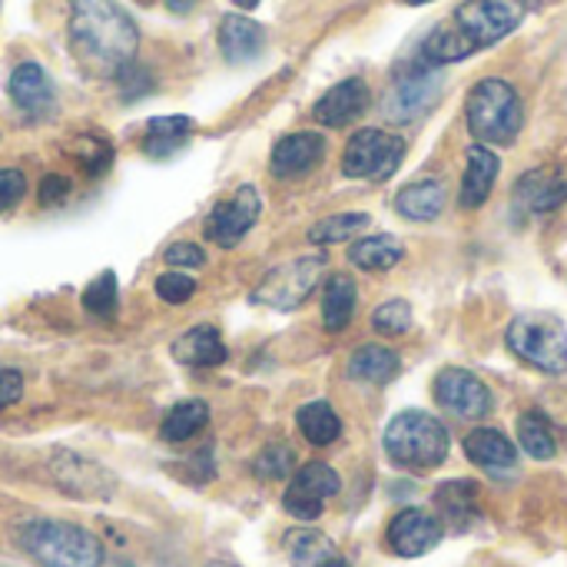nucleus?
Returning <instances> with one entry per match:
<instances>
[{
    "label": "nucleus",
    "mask_w": 567,
    "mask_h": 567,
    "mask_svg": "<svg viewBox=\"0 0 567 567\" xmlns=\"http://www.w3.org/2000/svg\"><path fill=\"white\" fill-rule=\"evenodd\" d=\"M53 475H56V485L73 498H110L113 495V478L86 458L60 455L53 462Z\"/></svg>",
    "instance_id": "nucleus-17"
},
{
    "label": "nucleus",
    "mask_w": 567,
    "mask_h": 567,
    "mask_svg": "<svg viewBox=\"0 0 567 567\" xmlns=\"http://www.w3.org/2000/svg\"><path fill=\"white\" fill-rule=\"evenodd\" d=\"M27 193V176L20 169H0V213L13 209Z\"/></svg>",
    "instance_id": "nucleus-39"
},
{
    "label": "nucleus",
    "mask_w": 567,
    "mask_h": 567,
    "mask_svg": "<svg viewBox=\"0 0 567 567\" xmlns=\"http://www.w3.org/2000/svg\"><path fill=\"white\" fill-rule=\"evenodd\" d=\"M405 156V140L385 130H359L346 153H342V173L352 179H389Z\"/></svg>",
    "instance_id": "nucleus-7"
},
{
    "label": "nucleus",
    "mask_w": 567,
    "mask_h": 567,
    "mask_svg": "<svg viewBox=\"0 0 567 567\" xmlns=\"http://www.w3.org/2000/svg\"><path fill=\"white\" fill-rule=\"evenodd\" d=\"M20 395H23V379H20V372L0 369V412L10 409V405H17Z\"/></svg>",
    "instance_id": "nucleus-42"
},
{
    "label": "nucleus",
    "mask_w": 567,
    "mask_h": 567,
    "mask_svg": "<svg viewBox=\"0 0 567 567\" xmlns=\"http://www.w3.org/2000/svg\"><path fill=\"white\" fill-rule=\"evenodd\" d=\"M10 96L23 113L43 116L53 106V83L40 63H20L10 73Z\"/></svg>",
    "instance_id": "nucleus-20"
},
{
    "label": "nucleus",
    "mask_w": 567,
    "mask_h": 567,
    "mask_svg": "<svg viewBox=\"0 0 567 567\" xmlns=\"http://www.w3.org/2000/svg\"><path fill=\"white\" fill-rule=\"evenodd\" d=\"M226 342L213 326H196L173 342V359L189 369H213L226 362Z\"/></svg>",
    "instance_id": "nucleus-22"
},
{
    "label": "nucleus",
    "mask_w": 567,
    "mask_h": 567,
    "mask_svg": "<svg viewBox=\"0 0 567 567\" xmlns=\"http://www.w3.org/2000/svg\"><path fill=\"white\" fill-rule=\"evenodd\" d=\"M206 422H209V405H206L203 399H186V402H176V405L166 412V419H163V425H159V435H163V442H186V439H193Z\"/></svg>",
    "instance_id": "nucleus-29"
},
{
    "label": "nucleus",
    "mask_w": 567,
    "mask_h": 567,
    "mask_svg": "<svg viewBox=\"0 0 567 567\" xmlns=\"http://www.w3.org/2000/svg\"><path fill=\"white\" fill-rule=\"evenodd\" d=\"M259 209H262V199L256 193V186H239L229 199L216 203L209 219H206V236L223 246V249H233L259 219Z\"/></svg>",
    "instance_id": "nucleus-11"
},
{
    "label": "nucleus",
    "mask_w": 567,
    "mask_h": 567,
    "mask_svg": "<svg viewBox=\"0 0 567 567\" xmlns=\"http://www.w3.org/2000/svg\"><path fill=\"white\" fill-rule=\"evenodd\" d=\"M515 203L535 216L561 209L567 203V176L561 169H551V166L528 169L515 186Z\"/></svg>",
    "instance_id": "nucleus-14"
},
{
    "label": "nucleus",
    "mask_w": 567,
    "mask_h": 567,
    "mask_svg": "<svg viewBox=\"0 0 567 567\" xmlns=\"http://www.w3.org/2000/svg\"><path fill=\"white\" fill-rule=\"evenodd\" d=\"M498 156L492 153V146H472L468 150V166H465V176H462V206L465 209H478L488 196H492V186L498 179Z\"/></svg>",
    "instance_id": "nucleus-21"
},
{
    "label": "nucleus",
    "mask_w": 567,
    "mask_h": 567,
    "mask_svg": "<svg viewBox=\"0 0 567 567\" xmlns=\"http://www.w3.org/2000/svg\"><path fill=\"white\" fill-rule=\"evenodd\" d=\"M70 40L93 73L120 76L136 56L140 33L116 0H70Z\"/></svg>",
    "instance_id": "nucleus-1"
},
{
    "label": "nucleus",
    "mask_w": 567,
    "mask_h": 567,
    "mask_svg": "<svg viewBox=\"0 0 567 567\" xmlns=\"http://www.w3.org/2000/svg\"><path fill=\"white\" fill-rule=\"evenodd\" d=\"M292 462H296V455H292L289 445H269V449H262L259 458L252 462V472H256V478H262V482H279V478H289Z\"/></svg>",
    "instance_id": "nucleus-36"
},
{
    "label": "nucleus",
    "mask_w": 567,
    "mask_h": 567,
    "mask_svg": "<svg viewBox=\"0 0 567 567\" xmlns=\"http://www.w3.org/2000/svg\"><path fill=\"white\" fill-rule=\"evenodd\" d=\"M319 567H349V565H346V561H342V558H339V555H336V558H329V561H326V565H319Z\"/></svg>",
    "instance_id": "nucleus-44"
},
{
    "label": "nucleus",
    "mask_w": 567,
    "mask_h": 567,
    "mask_svg": "<svg viewBox=\"0 0 567 567\" xmlns=\"http://www.w3.org/2000/svg\"><path fill=\"white\" fill-rule=\"evenodd\" d=\"M518 442H522V449H525L532 458L548 462V458L558 455L555 429H551V422H548L542 412H525V415L518 419Z\"/></svg>",
    "instance_id": "nucleus-31"
},
{
    "label": "nucleus",
    "mask_w": 567,
    "mask_h": 567,
    "mask_svg": "<svg viewBox=\"0 0 567 567\" xmlns=\"http://www.w3.org/2000/svg\"><path fill=\"white\" fill-rule=\"evenodd\" d=\"M435 399L458 419H485L492 412L488 385L465 369H445L435 379Z\"/></svg>",
    "instance_id": "nucleus-12"
},
{
    "label": "nucleus",
    "mask_w": 567,
    "mask_h": 567,
    "mask_svg": "<svg viewBox=\"0 0 567 567\" xmlns=\"http://www.w3.org/2000/svg\"><path fill=\"white\" fill-rule=\"evenodd\" d=\"M339 475L326 462H309L292 475V485L282 495V508L299 522H316L332 495H339Z\"/></svg>",
    "instance_id": "nucleus-10"
},
{
    "label": "nucleus",
    "mask_w": 567,
    "mask_h": 567,
    "mask_svg": "<svg viewBox=\"0 0 567 567\" xmlns=\"http://www.w3.org/2000/svg\"><path fill=\"white\" fill-rule=\"evenodd\" d=\"M219 50L229 63H249L266 50V30L249 17L229 13L219 23Z\"/></svg>",
    "instance_id": "nucleus-18"
},
{
    "label": "nucleus",
    "mask_w": 567,
    "mask_h": 567,
    "mask_svg": "<svg viewBox=\"0 0 567 567\" xmlns=\"http://www.w3.org/2000/svg\"><path fill=\"white\" fill-rule=\"evenodd\" d=\"M236 3H239V7H246V10H252V7H256L259 0H236Z\"/></svg>",
    "instance_id": "nucleus-45"
},
{
    "label": "nucleus",
    "mask_w": 567,
    "mask_h": 567,
    "mask_svg": "<svg viewBox=\"0 0 567 567\" xmlns=\"http://www.w3.org/2000/svg\"><path fill=\"white\" fill-rule=\"evenodd\" d=\"M326 156V140L319 133H292L282 136L272 150V173L279 179L306 176L312 166H319Z\"/></svg>",
    "instance_id": "nucleus-16"
},
{
    "label": "nucleus",
    "mask_w": 567,
    "mask_h": 567,
    "mask_svg": "<svg viewBox=\"0 0 567 567\" xmlns=\"http://www.w3.org/2000/svg\"><path fill=\"white\" fill-rule=\"evenodd\" d=\"M76 159L86 166V173H103L110 169L113 146L103 136H76Z\"/></svg>",
    "instance_id": "nucleus-37"
},
{
    "label": "nucleus",
    "mask_w": 567,
    "mask_h": 567,
    "mask_svg": "<svg viewBox=\"0 0 567 567\" xmlns=\"http://www.w3.org/2000/svg\"><path fill=\"white\" fill-rule=\"evenodd\" d=\"M156 292H159V299H163V302H169V306H183V302H189V299H193V292H196V279H193V276H186V272H163V276L156 279Z\"/></svg>",
    "instance_id": "nucleus-38"
},
{
    "label": "nucleus",
    "mask_w": 567,
    "mask_h": 567,
    "mask_svg": "<svg viewBox=\"0 0 567 567\" xmlns=\"http://www.w3.org/2000/svg\"><path fill=\"white\" fill-rule=\"evenodd\" d=\"M322 269H326V256H299V259H292L286 266H276L259 282V289L252 292V299L262 302V306H272V309L289 312V309L302 306L312 296V289L319 286Z\"/></svg>",
    "instance_id": "nucleus-8"
},
{
    "label": "nucleus",
    "mask_w": 567,
    "mask_h": 567,
    "mask_svg": "<svg viewBox=\"0 0 567 567\" xmlns=\"http://www.w3.org/2000/svg\"><path fill=\"white\" fill-rule=\"evenodd\" d=\"M17 545L43 567H100L103 545L86 528L53 518H33L17 528Z\"/></svg>",
    "instance_id": "nucleus-3"
},
{
    "label": "nucleus",
    "mask_w": 567,
    "mask_h": 567,
    "mask_svg": "<svg viewBox=\"0 0 567 567\" xmlns=\"http://www.w3.org/2000/svg\"><path fill=\"white\" fill-rule=\"evenodd\" d=\"M522 3H525V7H535V3H538V0H522Z\"/></svg>",
    "instance_id": "nucleus-47"
},
{
    "label": "nucleus",
    "mask_w": 567,
    "mask_h": 567,
    "mask_svg": "<svg viewBox=\"0 0 567 567\" xmlns=\"http://www.w3.org/2000/svg\"><path fill=\"white\" fill-rule=\"evenodd\" d=\"M395 209L405 216V219H415V223H429L435 219L442 209H445V186L439 179H422V183H412L399 193L395 199Z\"/></svg>",
    "instance_id": "nucleus-27"
},
{
    "label": "nucleus",
    "mask_w": 567,
    "mask_h": 567,
    "mask_svg": "<svg viewBox=\"0 0 567 567\" xmlns=\"http://www.w3.org/2000/svg\"><path fill=\"white\" fill-rule=\"evenodd\" d=\"M369 86H365V80H359V76H352V80H342V83H336L319 103H316V110H312V116L322 123V126H332V130H339V126H349V123H355L365 110H369Z\"/></svg>",
    "instance_id": "nucleus-15"
},
{
    "label": "nucleus",
    "mask_w": 567,
    "mask_h": 567,
    "mask_svg": "<svg viewBox=\"0 0 567 567\" xmlns=\"http://www.w3.org/2000/svg\"><path fill=\"white\" fill-rule=\"evenodd\" d=\"M465 455H468L478 468H485V472H508V468H515V462H518L515 445H512L502 432H495V429H475V432L465 439Z\"/></svg>",
    "instance_id": "nucleus-23"
},
{
    "label": "nucleus",
    "mask_w": 567,
    "mask_h": 567,
    "mask_svg": "<svg viewBox=\"0 0 567 567\" xmlns=\"http://www.w3.org/2000/svg\"><path fill=\"white\" fill-rule=\"evenodd\" d=\"M435 508H439V518H442L452 532H468L472 522L482 515L478 485H475V482H445V485L435 492Z\"/></svg>",
    "instance_id": "nucleus-19"
},
{
    "label": "nucleus",
    "mask_w": 567,
    "mask_h": 567,
    "mask_svg": "<svg viewBox=\"0 0 567 567\" xmlns=\"http://www.w3.org/2000/svg\"><path fill=\"white\" fill-rule=\"evenodd\" d=\"M442 542V522L422 508H405L389 525V548L399 558H422Z\"/></svg>",
    "instance_id": "nucleus-13"
},
{
    "label": "nucleus",
    "mask_w": 567,
    "mask_h": 567,
    "mask_svg": "<svg viewBox=\"0 0 567 567\" xmlns=\"http://www.w3.org/2000/svg\"><path fill=\"white\" fill-rule=\"evenodd\" d=\"M508 349L522 362H528L548 375L567 372V332L561 319H555L548 312H522L518 319H512Z\"/></svg>",
    "instance_id": "nucleus-6"
},
{
    "label": "nucleus",
    "mask_w": 567,
    "mask_h": 567,
    "mask_svg": "<svg viewBox=\"0 0 567 567\" xmlns=\"http://www.w3.org/2000/svg\"><path fill=\"white\" fill-rule=\"evenodd\" d=\"M296 422H299V432L306 435V442H312L319 449L332 445L342 435V422H339V415L332 412L329 402H309V405H302L299 415H296Z\"/></svg>",
    "instance_id": "nucleus-30"
},
{
    "label": "nucleus",
    "mask_w": 567,
    "mask_h": 567,
    "mask_svg": "<svg viewBox=\"0 0 567 567\" xmlns=\"http://www.w3.org/2000/svg\"><path fill=\"white\" fill-rule=\"evenodd\" d=\"M405 3H415L419 7V3H429V0H405Z\"/></svg>",
    "instance_id": "nucleus-48"
},
{
    "label": "nucleus",
    "mask_w": 567,
    "mask_h": 567,
    "mask_svg": "<svg viewBox=\"0 0 567 567\" xmlns=\"http://www.w3.org/2000/svg\"><path fill=\"white\" fill-rule=\"evenodd\" d=\"M206 567H239V565H229V561H213V565Z\"/></svg>",
    "instance_id": "nucleus-46"
},
{
    "label": "nucleus",
    "mask_w": 567,
    "mask_h": 567,
    "mask_svg": "<svg viewBox=\"0 0 567 567\" xmlns=\"http://www.w3.org/2000/svg\"><path fill=\"white\" fill-rule=\"evenodd\" d=\"M286 551L296 567H319L336 558V545L322 532H292L286 538Z\"/></svg>",
    "instance_id": "nucleus-32"
},
{
    "label": "nucleus",
    "mask_w": 567,
    "mask_h": 567,
    "mask_svg": "<svg viewBox=\"0 0 567 567\" xmlns=\"http://www.w3.org/2000/svg\"><path fill=\"white\" fill-rule=\"evenodd\" d=\"M405 256L402 243L395 236H369V239H359L352 249H349V259L352 266L365 269V272H385L392 269L399 259Z\"/></svg>",
    "instance_id": "nucleus-28"
},
{
    "label": "nucleus",
    "mask_w": 567,
    "mask_h": 567,
    "mask_svg": "<svg viewBox=\"0 0 567 567\" xmlns=\"http://www.w3.org/2000/svg\"><path fill=\"white\" fill-rule=\"evenodd\" d=\"M193 133V120L189 116H156L146 123V136H143V150L153 159H166L173 156L179 146H186Z\"/></svg>",
    "instance_id": "nucleus-25"
},
{
    "label": "nucleus",
    "mask_w": 567,
    "mask_h": 567,
    "mask_svg": "<svg viewBox=\"0 0 567 567\" xmlns=\"http://www.w3.org/2000/svg\"><path fill=\"white\" fill-rule=\"evenodd\" d=\"M522 17H525L522 0H468L452 13L449 23L435 27L425 37L422 56L429 63H458L508 37L522 23Z\"/></svg>",
    "instance_id": "nucleus-2"
},
{
    "label": "nucleus",
    "mask_w": 567,
    "mask_h": 567,
    "mask_svg": "<svg viewBox=\"0 0 567 567\" xmlns=\"http://www.w3.org/2000/svg\"><path fill=\"white\" fill-rule=\"evenodd\" d=\"M465 116H468L472 136L482 140V146L515 143V136L522 133V123H525L518 90L505 80H495V76L472 86L468 103H465Z\"/></svg>",
    "instance_id": "nucleus-4"
},
{
    "label": "nucleus",
    "mask_w": 567,
    "mask_h": 567,
    "mask_svg": "<svg viewBox=\"0 0 567 567\" xmlns=\"http://www.w3.org/2000/svg\"><path fill=\"white\" fill-rule=\"evenodd\" d=\"M439 76L429 66H409L395 76L392 90L382 100V113L392 123H412L415 116L429 113L439 100Z\"/></svg>",
    "instance_id": "nucleus-9"
},
{
    "label": "nucleus",
    "mask_w": 567,
    "mask_h": 567,
    "mask_svg": "<svg viewBox=\"0 0 567 567\" xmlns=\"http://www.w3.org/2000/svg\"><path fill=\"white\" fill-rule=\"evenodd\" d=\"M163 259L169 262V266H186V269H199L203 262H206V252L199 249V246H193V243H173L166 252H163Z\"/></svg>",
    "instance_id": "nucleus-40"
},
{
    "label": "nucleus",
    "mask_w": 567,
    "mask_h": 567,
    "mask_svg": "<svg viewBox=\"0 0 567 567\" xmlns=\"http://www.w3.org/2000/svg\"><path fill=\"white\" fill-rule=\"evenodd\" d=\"M402 362L392 349L385 346H362L355 349V355L349 359V375L355 382H369V385H385L399 375Z\"/></svg>",
    "instance_id": "nucleus-26"
},
{
    "label": "nucleus",
    "mask_w": 567,
    "mask_h": 567,
    "mask_svg": "<svg viewBox=\"0 0 567 567\" xmlns=\"http://www.w3.org/2000/svg\"><path fill=\"white\" fill-rule=\"evenodd\" d=\"M355 299H359V289L352 282V276L346 272H336L329 282H326V292H322V322L329 332H342L352 316H355Z\"/></svg>",
    "instance_id": "nucleus-24"
},
{
    "label": "nucleus",
    "mask_w": 567,
    "mask_h": 567,
    "mask_svg": "<svg viewBox=\"0 0 567 567\" xmlns=\"http://www.w3.org/2000/svg\"><path fill=\"white\" fill-rule=\"evenodd\" d=\"M70 179L66 176H60V173H53V176H43V183H40V206H56V203H63L66 196H70Z\"/></svg>",
    "instance_id": "nucleus-41"
},
{
    "label": "nucleus",
    "mask_w": 567,
    "mask_h": 567,
    "mask_svg": "<svg viewBox=\"0 0 567 567\" xmlns=\"http://www.w3.org/2000/svg\"><path fill=\"white\" fill-rule=\"evenodd\" d=\"M372 326L382 336H405L412 329V306L405 299H389L372 312Z\"/></svg>",
    "instance_id": "nucleus-35"
},
{
    "label": "nucleus",
    "mask_w": 567,
    "mask_h": 567,
    "mask_svg": "<svg viewBox=\"0 0 567 567\" xmlns=\"http://www.w3.org/2000/svg\"><path fill=\"white\" fill-rule=\"evenodd\" d=\"M83 306L100 316V319H113L116 316V276L106 269L100 272L86 289H83Z\"/></svg>",
    "instance_id": "nucleus-34"
},
{
    "label": "nucleus",
    "mask_w": 567,
    "mask_h": 567,
    "mask_svg": "<svg viewBox=\"0 0 567 567\" xmlns=\"http://www.w3.org/2000/svg\"><path fill=\"white\" fill-rule=\"evenodd\" d=\"M365 226H369V216H365V213H339V216L319 219V223L309 229V243H316V246L346 243V239L359 236Z\"/></svg>",
    "instance_id": "nucleus-33"
},
{
    "label": "nucleus",
    "mask_w": 567,
    "mask_h": 567,
    "mask_svg": "<svg viewBox=\"0 0 567 567\" xmlns=\"http://www.w3.org/2000/svg\"><path fill=\"white\" fill-rule=\"evenodd\" d=\"M385 452L395 465L402 468H415V472H425V468H435L445 462L449 455V432L445 425L429 415V412H402L389 422L385 429Z\"/></svg>",
    "instance_id": "nucleus-5"
},
{
    "label": "nucleus",
    "mask_w": 567,
    "mask_h": 567,
    "mask_svg": "<svg viewBox=\"0 0 567 567\" xmlns=\"http://www.w3.org/2000/svg\"><path fill=\"white\" fill-rule=\"evenodd\" d=\"M166 3H169V10H176V13H186V10L196 7V0H166Z\"/></svg>",
    "instance_id": "nucleus-43"
}]
</instances>
